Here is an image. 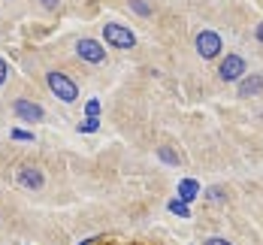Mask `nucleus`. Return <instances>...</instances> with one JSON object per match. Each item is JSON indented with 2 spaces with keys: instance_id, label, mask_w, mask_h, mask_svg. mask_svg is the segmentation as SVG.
I'll return each instance as SVG.
<instances>
[{
  "instance_id": "a211bd4d",
  "label": "nucleus",
  "mask_w": 263,
  "mask_h": 245,
  "mask_svg": "<svg viewBox=\"0 0 263 245\" xmlns=\"http://www.w3.org/2000/svg\"><path fill=\"white\" fill-rule=\"evenodd\" d=\"M206 197H209V200H221V191H218V188H209V191H206Z\"/></svg>"
},
{
  "instance_id": "1a4fd4ad",
  "label": "nucleus",
  "mask_w": 263,
  "mask_h": 245,
  "mask_svg": "<svg viewBox=\"0 0 263 245\" xmlns=\"http://www.w3.org/2000/svg\"><path fill=\"white\" fill-rule=\"evenodd\" d=\"M197 194H200V185H197L194 179H182V182H179V200H182V203H191Z\"/></svg>"
},
{
  "instance_id": "6ab92c4d",
  "label": "nucleus",
  "mask_w": 263,
  "mask_h": 245,
  "mask_svg": "<svg viewBox=\"0 0 263 245\" xmlns=\"http://www.w3.org/2000/svg\"><path fill=\"white\" fill-rule=\"evenodd\" d=\"M40 3H43V6H49V9H54V6H58V0H40Z\"/></svg>"
},
{
  "instance_id": "f03ea898",
  "label": "nucleus",
  "mask_w": 263,
  "mask_h": 245,
  "mask_svg": "<svg viewBox=\"0 0 263 245\" xmlns=\"http://www.w3.org/2000/svg\"><path fill=\"white\" fill-rule=\"evenodd\" d=\"M103 40L112 46V49H124V52L136 46L133 30H130V27H124V25H118V22H109V25L103 27Z\"/></svg>"
},
{
  "instance_id": "39448f33",
  "label": "nucleus",
  "mask_w": 263,
  "mask_h": 245,
  "mask_svg": "<svg viewBox=\"0 0 263 245\" xmlns=\"http://www.w3.org/2000/svg\"><path fill=\"white\" fill-rule=\"evenodd\" d=\"M221 49H224V43H221V36H218L215 30H200V33H197V54H200V58L212 61V58H218Z\"/></svg>"
},
{
  "instance_id": "aec40b11",
  "label": "nucleus",
  "mask_w": 263,
  "mask_h": 245,
  "mask_svg": "<svg viewBox=\"0 0 263 245\" xmlns=\"http://www.w3.org/2000/svg\"><path fill=\"white\" fill-rule=\"evenodd\" d=\"M257 40H260V43H263V22H260V25H257Z\"/></svg>"
},
{
  "instance_id": "0eeeda50",
  "label": "nucleus",
  "mask_w": 263,
  "mask_h": 245,
  "mask_svg": "<svg viewBox=\"0 0 263 245\" xmlns=\"http://www.w3.org/2000/svg\"><path fill=\"white\" fill-rule=\"evenodd\" d=\"M18 182H22L25 188L36 191V188H43L46 179H43V173H40L36 166H22V169H18Z\"/></svg>"
},
{
  "instance_id": "f3484780",
  "label": "nucleus",
  "mask_w": 263,
  "mask_h": 245,
  "mask_svg": "<svg viewBox=\"0 0 263 245\" xmlns=\"http://www.w3.org/2000/svg\"><path fill=\"white\" fill-rule=\"evenodd\" d=\"M206 245H233V242H227V239H221V236H212V239H206Z\"/></svg>"
},
{
  "instance_id": "4468645a",
  "label": "nucleus",
  "mask_w": 263,
  "mask_h": 245,
  "mask_svg": "<svg viewBox=\"0 0 263 245\" xmlns=\"http://www.w3.org/2000/svg\"><path fill=\"white\" fill-rule=\"evenodd\" d=\"M158 155H160V161H166V163H179V158H176V152H170V148H160Z\"/></svg>"
},
{
  "instance_id": "2eb2a0df",
  "label": "nucleus",
  "mask_w": 263,
  "mask_h": 245,
  "mask_svg": "<svg viewBox=\"0 0 263 245\" xmlns=\"http://www.w3.org/2000/svg\"><path fill=\"white\" fill-rule=\"evenodd\" d=\"M12 139H25V142H33V134H27V130H12Z\"/></svg>"
},
{
  "instance_id": "9b49d317",
  "label": "nucleus",
  "mask_w": 263,
  "mask_h": 245,
  "mask_svg": "<svg viewBox=\"0 0 263 245\" xmlns=\"http://www.w3.org/2000/svg\"><path fill=\"white\" fill-rule=\"evenodd\" d=\"M85 115H88V118H100V100H97V97L85 103Z\"/></svg>"
},
{
  "instance_id": "9d476101",
  "label": "nucleus",
  "mask_w": 263,
  "mask_h": 245,
  "mask_svg": "<svg viewBox=\"0 0 263 245\" xmlns=\"http://www.w3.org/2000/svg\"><path fill=\"white\" fill-rule=\"evenodd\" d=\"M166 209H170L173 215H179V218L191 215V212H187V203H182V200H170V203H166Z\"/></svg>"
},
{
  "instance_id": "7ed1b4c3",
  "label": "nucleus",
  "mask_w": 263,
  "mask_h": 245,
  "mask_svg": "<svg viewBox=\"0 0 263 245\" xmlns=\"http://www.w3.org/2000/svg\"><path fill=\"white\" fill-rule=\"evenodd\" d=\"M76 54H79L85 64H103L106 61L103 43H97V40H91V36H82L79 43H76Z\"/></svg>"
},
{
  "instance_id": "20e7f679",
  "label": "nucleus",
  "mask_w": 263,
  "mask_h": 245,
  "mask_svg": "<svg viewBox=\"0 0 263 245\" xmlns=\"http://www.w3.org/2000/svg\"><path fill=\"white\" fill-rule=\"evenodd\" d=\"M218 76L224 82H239L245 76V58L242 54H224L221 67H218Z\"/></svg>"
},
{
  "instance_id": "dca6fc26",
  "label": "nucleus",
  "mask_w": 263,
  "mask_h": 245,
  "mask_svg": "<svg viewBox=\"0 0 263 245\" xmlns=\"http://www.w3.org/2000/svg\"><path fill=\"white\" fill-rule=\"evenodd\" d=\"M6 76H9V67H6V61H0V85L6 82Z\"/></svg>"
},
{
  "instance_id": "f8f14e48",
  "label": "nucleus",
  "mask_w": 263,
  "mask_h": 245,
  "mask_svg": "<svg viewBox=\"0 0 263 245\" xmlns=\"http://www.w3.org/2000/svg\"><path fill=\"white\" fill-rule=\"evenodd\" d=\"M97 127H100V118H85V121L79 124V130H82V134H94Z\"/></svg>"
},
{
  "instance_id": "ddd939ff",
  "label": "nucleus",
  "mask_w": 263,
  "mask_h": 245,
  "mask_svg": "<svg viewBox=\"0 0 263 245\" xmlns=\"http://www.w3.org/2000/svg\"><path fill=\"white\" fill-rule=\"evenodd\" d=\"M133 12H139V15H152V6L145 3V0H130Z\"/></svg>"
},
{
  "instance_id": "6e6552de",
  "label": "nucleus",
  "mask_w": 263,
  "mask_h": 245,
  "mask_svg": "<svg viewBox=\"0 0 263 245\" xmlns=\"http://www.w3.org/2000/svg\"><path fill=\"white\" fill-rule=\"evenodd\" d=\"M263 91V76H242L239 82V97H254Z\"/></svg>"
},
{
  "instance_id": "f257e3e1",
  "label": "nucleus",
  "mask_w": 263,
  "mask_h": 245,
  "mask_svg": "<svg viewBox=\"0 0 263 245\" xmlns=\"http://www.w3.org/2000/svg\"><path fill=\"white\" fill-rule=\"evenodd\" d=\"M46 85H49V91H52L58 100H64V103H73V100H79V85L70 79L67 73H61V70H52V73H46Z\"/></svg>"
},
{
  "instance_id": "423d86ee",
  "label": "nucleus",
  "mask_w": 263,
  "mask_h": 245,
  "mask_svg": "<svg viewBox=\"0 0 263 245\" xmlns=\"http://www.w3.org/2000/svg\"><path fill=\"white\" fill-rule=\"evenodd\" d=\"M15 115H18V118H25L27 124H36V121H43V115H46V112H43V106H36V103H33V100H15Z\"/></svg>"
}]
</instances>
